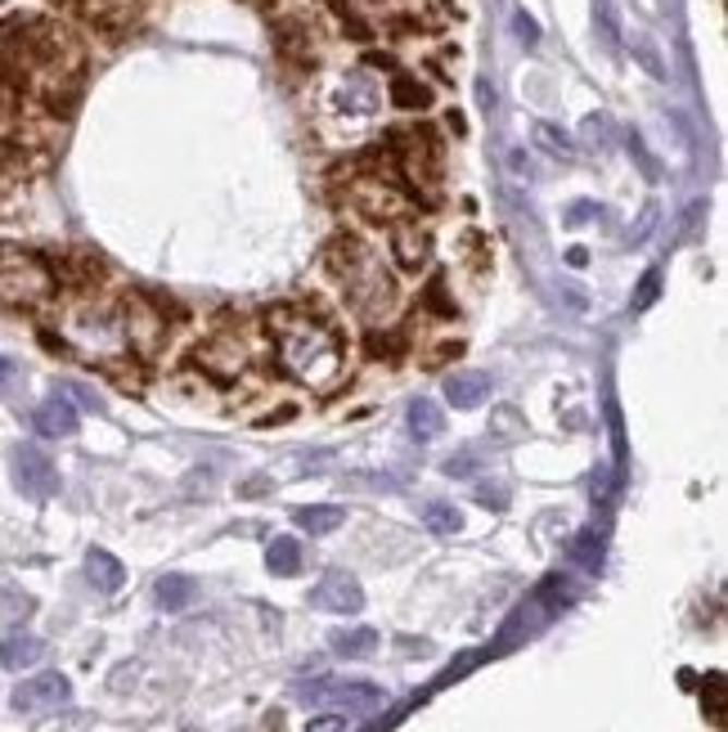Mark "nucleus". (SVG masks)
<instances>
[{
	"instance_id": "1",
	"label": "nucleus",
	"mask_w": 728,
	"mask_h": 732,
	"mask_svg": "<svg viewBox=\"0 0 728 732\" xmlns=\"http://www.w3.org/2000/svg\"><path fill=\"white\" fill-rule=\"evenodd\" d=\"M270 333H275V359L279 369L311 387L315 395H329L347 382V346L338 338V328L324 319L319 310H298V306H279L266 315Z\"/></svg>"
},
{
	"instance_id": "2",
	"label": "nucleus",
	"mask_w": 728,
	"mask_h": 732,
	"mask_svg": "<svg viewBox=\"0 0 728 732\" xmlns=\"http://www.w3.org/2000/svg\"><path fill=\"white\" fill-rule=\"evenodd\" d=\"M59 342L63 351L82 355L104 369H122V359L131 355L126 346V328H122V310L118 302H77L59 315Z\"/></svg>"
},
{
	"instance_id": "3",
	"label": "nucleus",
	"mask_w": 728,
	"mask_h": 732,
	"mask_svg": "<svg viewBox=\"0 0 728 732\" xmlns=\"http://www.w3.org/2000/svg\"><path fill=\"white\" fill-rule=\"evenodd\" d=\"M329 266L338 270L342 288H347V302H351L364 319H369V324L391 319L396 283H391V274H387V270H383L355 239H338V243L329 247Z\"/></svg>"
},
{
	"instance_id": "4",
	"label": "nucleus",
	"mask_w": 728,
	"mask_h": 732,
	"mask_svg": "<svg viewBox=\"0 0 728 732\" xmlns=\"http://www.w3.org/2000/svg\"><path fill=\"white\" fill-rule=\"evenodd\" d=\"M54 270L36 252L0 247V302L10 310H41L54 302Z\"/></svg>"
},
{
	"instance_id": "5",
	"label": "nucleus",
	"mask_w": 728,
	"mask_h": 732,
	"mask_svg": "<svg viewBox=\"0 0 728 732\" xmlns=\"http://www.w3.org/2000/svg\"><path fill=\"white\" fill-rule=\"evenodd\" d=\"M351 207L364 216V221H378V225H400V221L414 216L410 190L400 185L396 171H383V167H364L351 180Z\"/></svg>"
},
{
	"instance_id": "6",
	"label": "nucleus",
	"mask_w": 728,
	"mask_h": 732,
	"mask_svg": "<svg viewBox=\"0 0 728 732\" xmlns=\"http://www.w3.org/2000/svg\"><path fill=\"white\" fill-rule=\"evenodd\" d=\"M194 359H198V369L211 382H230V378H239L252 364V342L239 333V328H216L207 342H198Z\"/></svg>"
},
{
	"instance_id": "7",
	"label": "nucleus",
	"mask_w": 728,
	"mask_h": 732,
	"mask_svg": "<svg viewBox=\"0 0 728 732\" xmlns=\"http://www.w3.org/2000/svg\"><path fill=\"white\" fill-rule=\"evenodd\" d=\"M10 477L27 499H50L59 495V467L50 463V454H41L36 446H14L10 450Z\"/></svg>"
},
{
	"instance_id": "8",
	"label": "nucleus",
	"mask_w": 728,
	"mask_h": 732,
	"mask_svg": "<svg viewBox=\"0 0 728 732\" xmlns=\"http://www.w3.org/2000/svg\"><path fill=\"white\" fill-rule=\"evenodd\" d=\"M118 310H122V328H126V346L135 355H154L167 338V310H154L144 297H122Z\"/></svg>"
},
{
	"instance_id": "9",
	"label": "nucleus",
	"mask_w": 728,
	"mask_h": 732,
	"mask_svg": "<svg viewBox=\"0 0 728 732\" xmlns=\"http://www.w3.org/2000/svg\"><path fill=\"white\" fill-rule=\"evenodd\" d=\"M298 697L311 701V706L333 701V706H355V710H364V706H378L383 692H378L374 683H355V679H347V683H342V679H319V683H302Z\"/></svg>"
},
{
	"instance_id": "10",
	"label": "nucleus",
	"mask_w": 728,
	"mask_h": 732,
	"mask_svg": "<svg viewBox=\"0 0 728 732\" xmlns=\"http://www.w3.org/2000/svg\"><path fill=\"white\" fill-rule=\"evenodd\" d=\"M72 697V683L63 679V674H36V679H27V683H19L14 687V697H10V706L19 710V715H36V710H54V706H63Z\"/></svg>"
},
{
	"instance_id": "11",
	"label": "nucleus",
	"mask_w": 728,
	"mask_h": 732,
	"mask_svg": "<svg viewBox=\"0 0 728 732\" xmlns=\"http://www.w3.org/2000/svg\"><path fill=\"white\" fill-rule=\"evenodd\" d=\"M311 607L319 611H338V615H355L364 607V589L355 584V575L347 571H329L315 589H311Z\"/></svg>"
},
{
	"instance_id": "12",
	"label": "nucleus",
	"mask_w": 728,
	"mask_h": 732,
	"mask_svg": "<svg viewBox=\"0 0 728 732\" xmlns=\"http://www.w3.org/2000/svg\"><path fill=\"white\" fill-rule=\"evenodd\" d=\"M32 427L41 431V436H50V441H59V436H72V431H77V405H72L63 391H54L50 400H41V405H36Z\"/></svg>"
},
{
	"instance_id": "13",
	"label": "nucleus",
	"mask_w": 728,
	"mask_h": 732,
	"mask_svg": "<svg viewBox=\"0 0 728 732\" xmlns=\"http://www.w3.org/2000/svg\"><path fill=\"white\" fill-rule=\"evenodd\" d=\"M391 230H396V239H391L396 261L405 266V270H418V266L427 261V252H432V239H427V230H418L414 221H400V225H391Z\"/></svg>"
},
{
	"instance_id": "14",
	"label": "nucleus",
	"mask_w": 728,
	"mask_h": 732,
	"mask_svg": "<svg viewBox=\"0 0 728 732\" xmlns=\"http://www.w3.org/2000/svg\"><path fill=\"white\" fill-rule=\"evenodd\" d=\"M490 378L486 374H450L446 378V400L454 410H477V405H486L490 400Z\"/></svg>"
},
{
	"instance_id": "15",
	"label": "nucleus",
	"mask_w": 728,
	"mask_h": 732,
	"mask_svg": "<svg viewBox=\"0 0 728 732\" xmlns=\"http://www.w3.org/2000/svg\"><path fill=\"white\" fill-rule=\"evenodd\" d=\"M86 575H90V584L99 594H118L126 584V566L108 553V548H90V553H86Z\"/></svg>"
},
{
	"instance_id": "16",
	"label": "nucleus",
	"mask_w": 728,
	"mask_h": 732,
	"mask_svg": "<svg viewBox=\"0 0 728 732\" xmlns=\"http://www.w3.org/2000/svg\"><path fill=\"white\" fill-rule=\"evenodd\" d=\"M41 656H46V643L32 638V634H10L5 643H0V666L5 670H32Z\"/></svg>"
},
{
	"instance_id": "17",
	"label": "nucleus",
	"mask_w": 728,
	"mask_h": 732,
	"mask_svg": "<svg viewBox=\"0 0 728 732\" xmlns=\"http://www.w3.org/2000/svg\"><path fill=\"white\" fill-rule=\"evenodd\" d=\"M154 598H158V607L162 611H185L194 598H198V584H194V575H162L158 584H154Z\"/></svg>"
},
{
	"instance_id": "18",
	"label": "nucleus",
	"mask_w": 728,
	"mask_h": 732,
	"mask_svg": "<svg viewBox=\"0 0 728 732\" xmlns=\"http://www.w3.org/2000/svg\"><path fill=\"white\" fill-rule=\"evenodd\" d=\"M293 522L302 530H311V535H329V530H338L347 522V508H338V503H311V508L293 512Z\"/></svg>"
},
{
	"instance_id": "19",
	"label": "nucleus",
	"mask_w": 728,
	"mask_h": 732,
	"mask_svg": "<svg viewBox=\"0 0 728 732\" xmlns=\"http://www.w3.org/2000/svg\"><path fill=\"white\" fill-rule=\"evenodd\" d=\"M446 431V418H441V405H432V400H414L410 405V436L414 441H436V436Z\"/></svg>"
},
{
	"instance_id": "20",
	"label": "nucleus",
	"mask_w": 728,
	"mask_h": 732,
	"mask_svg": "<svg viewBox=\"0 0 728 732\" xmlns=\"http://www.w3.org/2000/svg\"><path fill=\"white\" fill-rule=\"evenodd\" d=\"M266 566H270V575H298V571H302V544H298L293 535L270 539V548H266Z\"/></svg>"
},
{
	"instance_id": "21",
	"label": "nucleus",
	"mask_w": 728,
	"mask_h": 732,
	"mask_svg": "<svg viewBox=\"0 0 728 732\" xmlns=\"http://www.w3.org/2000/svg\"><path fill=\"white\" fill-rule=\"evenodd\" d=\"M329 647L338 656H347V661H364V656L378 651V630H342L329 638Z\"/></svg>"
},
{
	"instance_id": "22",
	"label": "nucleus",
	"mask_w": 728,
	"mask_h": 732,
	"mask_svg": "<svg viewBox=\"0 0 728 732\" xmlns=\"http://www.w3.org/2000/svg\"><path fill=\"white\" fill-rule=\"evenodd\" d=\"M531 139H535V149H539V154H549V158H558V162H567V158L575 154L571 135L558 131L554 122H535V126H531Z\"/></svg>"
},
{
	"instance_id": "23",
	"label": "nucleus",
	"mask_w": 728,
	"mask_h": 732,
	"mask_svg": "<svg viewBox=\"0 0 728 732\" xmlns=\"http://www.w3.org/2000/svg\"><path fill=\"white\" fill-rule=\"evenodd\" d=\"M391 103H396V108H410V113H418V108L432 103V90H427L423 82L405 77V72H396V77H391Z\"/></svg>"
},
{
	"instance_id": "24",
	"label": "nucleus",
	"mask_w": 728,
	"mask_h": 732,
	"mask_svg": "<svg viewBox=\"0 0 728 732\" xmlns=\"http://www.w3.org/2000/svg\"><path fill=\"white\" fill-rule=\"evenodd\" d=\"M594 32L607 54H621V23H616L611 0H594Z\"/></svg>"
},
{
	"instance_id": "25",
	"label": "nucleus",
	"mask_w": 728,
	"mask_h": 732,
	"mask_svg": "<svg viewBox=\"0 0 728 732\" xmlns=\"http://www.w3.org/2000/svg\"><path fill=\"white\" fill-rule=\"evenodd\" d=\"M423 526L436 535H459L463 530V512L454 503H427L423 508Z\"/></svg>"
},
{
	"instance_id": "26",
	"label": "nucleus",
	"mask_w": 728,
	"mask_h": 732,
	"mask_svg": "<svg viewBox=\"0 0 728 732\" xmlns=\"http://www.w3.org/2000/svg\"><path fill=\"white\" fill-rule=\"evenodd\" d=\"M571 562H580L585 571H598V566H603V539H598V530H580V535L571 539Z\"/></svg>"
},
{
	"instance_id": "27",
	"label": "nucleus",
	"mask_w": 728,
	"mask_h": 732,
	"mask_svg": "<svg viewBox=\"0 0 728 732\" xmlns=\"http://www.w3.org/2000/svg\"><path fill=\"white\" fill-rule=\"evenodd\" d=\"M580 135H585L590 149H611V139H616V126L607 113H590L585 126H580Z\"/></svg>"
},
{
	"instance_id": "28",
	"label": "nucleus",
	"mask_w": 728,
	"mask_h": 732,
	"mask_svg": "<svg viewBox=\"0 0 728 732\" xmlns=\"http://www.w3.org/2000/svg\"><path fill=\"white\" fill-rule=\"evenodd\" d=\"M279 46H283L288 59H311V36H306L302 23H283L279 27Z\"/></svg>"
},
{
	"instance_id": "29",
	"label": "nucleus",
	"mask_w": 728,
	"mask_h": 732,
	"mask_svg": "<svg viewBox=\"0 0 728 732\" xmlns=\"http://www.w3.org/2000/svg\"><path fill=\"white\" fill-rule=\"evenodd\" d=\"M657 292H662V270L652 266V270H643L639 288H634V302H630V306H634V315H639V310H647L652 302H657Z\"/></svg>"
},
{
	"instance_id": "30",
	"label": "nucleus",
	"mask_w": 728,
	"mask_h": 732,
	"mask_svg": "<svg viewBox=\"0 0 728 732\" xmlns=\"http://www.w3.org/2000/svg\"><path fill=\"white\" fill-rule=\"evenodd\" d=\"M634 54H639V63L652 72V77H666V63H662L657 46H652V36H634Z\"/></svg>"
},
{
	"instance_id": "31",
	"label": "nucleus",
	"mask_w": 728,
	"mask_h": 732,
	"mask_svg": "<svg viewBox=\"0 0 728 732\" xmlns=\"http://www.w3.org/2000/svg\"><path fill=\"white\" fill-rule=\"evenodd\" d=\"M490 431H495V436H522V431H526V423H522V414H518V410H508V405H503V410H495V414H490Z\"/></svg>"
},
{
	"instance_id": "32",
	"label": "nucleus",
	"mask_w": 728,
	"mask_h": 732,
	"mask_svg": "<svg viewBox=\"0 0 728 732\" xmlns=\"http://www.w3.org/2000/svg\"><path fill=\"white\" fill-rule=\"evenodd\" d=\"M626 144H630V154L639 158L643 175H647V180H662V162H657V158H652V154H647V144H643V135H639V131H630V139H626Z\"/></svg>"
},
{
	"instance_id": "33",
	"label": "nucleus",
	"mask_w": 728,
	"mask_h": 732,
	"mask_svg": "<svg viewBox=\"0 0 728 732\" xmlns=\"http://www.w3.org/2000/svg\"><path fill=\"white\" fill-rule=\"evenodd\" d=\"M400 351H405V342H400L396 333H369V355L374 359H396Z\"/></svg>"
},
{
	"instance_id": "34",
	"label": "nucleus",
	"mask_w": 728,
	"mask_h": 732,
	"mask_svg": "<svg viewBox=\"0 0 728 732\" xmlns=\"http://www.w3.org/2000/svg\"><path fill=\"white\" fill-rule=\"evenodd\" d=\"M702 701H706L711 719H724V674H711V679H706V692H702Z\"/></svg>"
},
{
	"instance_id": "35",
	"label": "nucleus",
	"mask_w": 728,
	"mask_h": 732,
	"mask_svg": "<svg viewBox=\"0 0 728 732\" xmlns=\"http://www.w3.org/2000/svg\"><path fill=\"white\" fill-rule=\"evenodd\" d=\"M513 32H518V41H522V46H539V23H535L526 10L513 14Z\"/></svg>"
},
{
	"instance_id": "36",
	"label": "nucleus",
	"mask_w": 728,
	"mask_h": 732,
	"mask_svg": "<svg viewBox=\"0 0 728 732\" xmlns=\"http://www.w3.org/2000/svg\"><path fill=\"white\" fill-rule=\"evenodd\" d=\"M427 306H432V315H446V319L454 315V302L446 297V279H436V283L427 288Z\"/></svg>"
},
{
	"instance_id": "37",
	"label": "nucleus",
	"mask_w": 728,
	"mask_h": 732,
	"mask_svg": "<svg viewBox=\"0 0 728 732\" xmlns=\"http://www.w3.org/2000/svg\"><path fill=\"white\" fill-rule=\"evenodd\" d=\"M477 503H482V508H495V512H503V508H508V490H503V486H490V481H482V486H477Z\"/></svg>"
},
{
	"instance_id": "38",
	"label": "nucleus",
	"mask_w": 728,
	"mask_h": 732,
	"mask_svg": "<svg viewBox=\"0 0 728 732\" xmlns=\"http://www.w3.org/2000/svg\"><path fill=\"white\" fill-rule=\"evenodd\" d=\"M441 472H446V477H472V472H477V459H472V454L446 459V463H441Z\"/></svg>"
},
{
	"instance_id": "39",
	"label": "nucleus",
	"mask_w": 728,
	"mask_h": 732,
	"mask_svg": "<svg viewBox=\"0 0 728 732\" xmlns=\"http://www.w3.org/2000/svg\"><path fill=\"white\" fill-rule=\"evenodd\" d=\"M306 732H347V715H319V719H306Z\"/></svg>"
},
{
	"instance_id": "40",
	"label": "nucleus",
	"mask_w": 728,
	"mask_h": 732,
	"mask_svg": "<svg viewBox=\"0 0 728 732\" xmlns=\"http://www.w3.org/2000/svg\"><path fill=\"white\" fill-rule=\"evenodd\" d=\"M652 225H657V203H647V207H643V216H639V225H634V234H630V239H634V243H643Z\"/></svg>"
},
{
	"instance_id": "41",
	"label": "nucleus",
	"mask_w": 728,
	"mask_h": 732,
	"mask_svg": "<svg viewBox=\"0 0 728 732\" xmlns=\"http://www.w3.org/2000/svg\"><path fill=\"white\" fill-rule=\"evenodd\" d=\"M594 216H598V203H575L567 211V225H585V221H594Z\"/></svg>"
},
{
	"instance_id": "42",
	"label": "nucleus",
	"mask_w": 728,
	"mask_h": 732,
	"mask_svg": "<svg viewBox=\"0 0 728 732\" xmlns=\"http://www.w3.org/2000/svg\"><path fill=\"white\" fill-rule=\"evenodd\" d=\"M10 378H14V364H10L5 355H0V391H5V387H10Z\"/></svg>"
},
{
	"instance_id": "43",
	"label": "nucleus",
	"mask_w": 728,
	"mask_h": 732,
	"mask_svg": "<svg viewBox=\"0 0 728 732\" xmlns=\"http://www.w3.org/2000/svg\"><path fill=\"white\" fill-rule=\"evenodd\" d=\"M508 162H513V171H518V175H531V162L522 158V149H513V158H508Z\"/></svg>"
},
{
	"instance_id": "44",
	"label": "nucleus",
	"mask_w": 728,
	"mask_h": 732,
	"mask_svg": "<svg viewBox=\"0 0 728 732\" xmlns=\"http://www.w3.org/2000/svg\"><path fill=\"white\" fill-rule=\"evenodd\" d=\"M446 126H450L454 135H463V131H468V122H463V113H446Z\"/></svg>"
},
{
	"instance_id": "45",
	"label": "nucleus",
	"mask_w": 728,
	"mask_h": 732,
	"mask_svg": "<svg viewBox=\"0 0 728 732\" xmlns=\"http://www.w3.org/2000/svg\"><path fill=\"white\" fill-rule=\"evenodd\" d=\"M243 495H266V481H262V477H257V481H247Z\"/></svg>"
}]
</instances>
